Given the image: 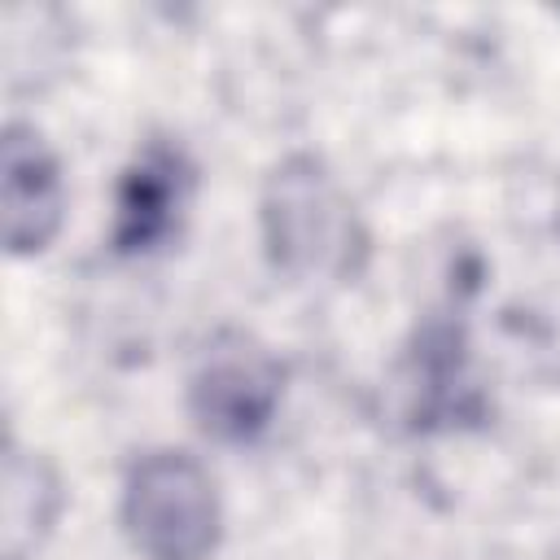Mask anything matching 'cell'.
<instances>
[{"instance_id":"obj_1","label":"cell","mask_w":560,"mask_h":560,"mask_svg":"<svg viewBox=\"0 0 560 560\" xmlns=\"http://www.w3.org/2000/svg\"><path fill=\"white\" fill-rule=\"evenodd\" d=\"M262 245L293 280H350L368 258V232L337 175L311 158H284L262 184Z\"/></svg>"},{"instance_id":"obj_2","label":"cell","mask_w":560,"mask_h":560,"mask_svg":"<svg viewBox=\"0 0 560 560\" xmlns=\"http://www.w3.org/2000/svg\"><path fill=\"white\" fill-rule=\"evenodd\" d=\"M122 525L144 560H210L223 512L210 472L184 451H149L122 486Z\"/></svg>"},{"instance_id":"obj_3","label":"cell","mask_w":560,"mask_h":560,"mask_svg":"<svg viewBox=\"0 0 560 560\" xmlns=\"http://www.w3.org/2000/svg\"><path fill=\"white\" fill-rule=\"evenodd\" d=\"M284 394L280 359L249 332H219L188 376L192 420L219 442H254Z\"/></svg>"},{"instance_id":"obj_4","label":"cell","mask_w":560,"mask_h":560,"mask_svg":"<svg viewBox=\"0 0 560 560\" xmlns=\"http://www.w3.org/2000/svg\"><path fill=\"white\" fill-rule=\"evenodd\" d=\"M192 201V162L184 149L166 140H149L136 162L118 179L114 201V249L118 254H153L171 236H179V223Z\"/></svg>"},{"instance_id":"obj_5","label":"cell","mask_w":560,"mask_h":560,"mask_svg":"<svg viewBox=\"0 0 560 560\" xmlns=\"http://www.w3.org/2000/svg\"><path fill=\"white\" fill-rule=\"evenodd\" d=\"M61 166L48 153V144L22 127L9 122L0 140V219H4V245L13 258L39 254L57 228H61Z\"/></svg>"},{"instance_id":"obj_6","label":"cell","mask_w":560,"mask_h":560,"mask_svg":"<svg viewBox=\"0 0 560 560\" xmlns=\"http://www.w3.org/2000/svg\"><path fill=\"white\" fill-rule=\"evenodd\" d=\"M0 556L31 560L61 512V481L57 472L13 442L4 446V477H0Z\"/></svg>"},{"instance_id":"obj_7","label":"cell","mask_w":560,"mask_h":560,"mask_svg":"<svg viewBox=\"0 0 560 560\" xmlns=\"http://www.w3.org/2000/svg\"><path fill=\"white\" fill-rule=\"evenodd\" d=\"M411 416L420 424L477 416V394L472 385H464L459 337L451 328H429L420 337L416 368H411Z\"/></svg>"},{"instance_id":"obj_8","label":"cell","mask_w":560,"mask_h":560,"mask_svg":"<svg viewBox=\"0 0 560 560\" xmlns=\"http://www.w3.org/2000/svg\"><path fill=\"white\" fill-rule=\"evenodd\" d=\"M556 228H560V206H556Z\"/></svg>"}]
</instances>
